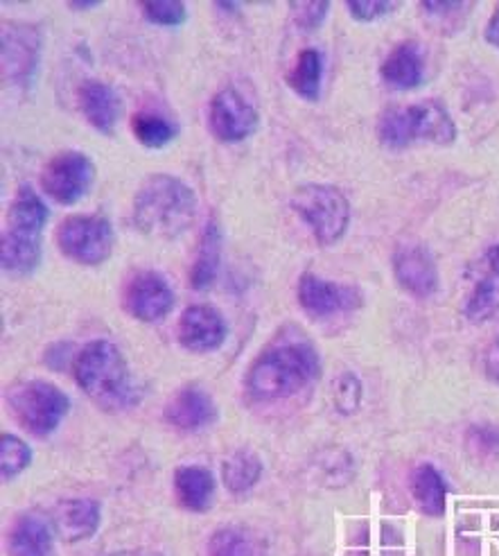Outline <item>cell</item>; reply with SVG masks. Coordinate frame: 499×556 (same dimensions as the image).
Wrapping results in <instances>:
<instances>
[{"label": "cell", "mask_w": 499, "mask_h": 556, "mask_svg": "<svg viewBox=\"0 0 499 556\" xmlns=\"http://www.w3.org/2000/svg\"><path fill=\"white\" fill-rule=\"evenodd\" d=\"M95 165L91 156L66 150L54 154L41 170V188L52 202L62 206L77 204L91 190Z\"/></svg>", "instance_id": "ba28073f"}, {"label": "cell", "mask_w": 499, "mask_h": 556, "mask_svg": "<svg viewBox=\"0 0 499 556\" xmlns=\"http://www.w3.org/2000/svg\"><path fill=\"white\" fill-rule=\"evenodd\" d=\"M499 313V244L488 247L473 271L468 296L463 301L465 319L482 324Z\"/></svg>", "instance_id": "9a60e30c"}, {"label": "cell", "mask_w": 499, "mask_h": 556, "mask_svg": "<svg viewBox=\"0 0 499 556\" xmlns=\"http://www.w3.org/2000/svg\"><path fill=\"white\" fill-rule=\"evenodd\" d=\"M323 81V54L317 48H305L298 52L296 64L287 75V85L296 96L308 102H317Z\"/></svg>", "instance_id": "484cf974"}, {"label": "cell", "mask_w": 499, "mask_h": 556, "mask_svg": "<svg viewBox=\"0 0 499 556\" xmlns=\"http://www.w3.org/2000/svg\"><path fill=\"white\" fill-rule=\"evenodd\" d=\"M227 319L213 305L195 303L179 317L177 340L185 351L213 353L227 340Z\"/></svg>", "instance_id": "4fadbf2b"}, {"label": "cell", "mask_w": 499, "mask_h": 556, "mask_svg": "<svg viewBox=\"0 0 499 556\" xmlns=\"http://www.w3.org/2000/svg\"><path fill=\"white\" fill-rule=\"evenodd\" d=\"M296 296L300 308L312 319H328L335 315L353 313L364 305V294L357 286L332 283L312 271H305L298 278Z\"/></svg>", "instance_id": "30bf717a"}, {"label": "cell", "mask_w": 499, "mask_h": 556, "mask_svg": "<svg viewBox=\"0 0 499 556\" xmlns=\"http://www.w3.org/2000/svg\"><path fill=\"white\" fill-rule=\"evenodd\" d=\"M321 371L317 349L308 340L283 338L269 344L246 371L248 394L273 401L298 394Z\"/></svg>", "instance_id": "6da1fadb"}, {"label": "cell", "mask_w": 499, "mask_h": 556, "mask_svg": "<svg viewBox=\"0 0 499 556\" xmlns=\"http://www.w3.org/2000/svg\"><path fill=\"white\" fill-rule=\"evenodd\" d=\"M346 8L355 21L371 23L389 16L394 10L400 8V3H389V0H353V3H346Z\"/></svg>", "instance_id": "e575fe53"}, {"label": "cell", "mask_w": 499, "mask_h": 556, "mask_svg": "<svg viewBox=\"0 0 499 556\" xmlns=\"http://www.w3.org/2000/svg\"><path fill=\"white\" fill-rule=\"evenodd\" d=\"M394 276L398 286L415 299H430L438 290V267L423 244H400L394 252Z\"/></svg>", "instance_id": "5bb4252c"}, {"label": "cell", "mask_w": 499, "mask_h": 556, "mask_svg": "<svg viewBox=\"0 0 499 556\" xmlns=\"http://www.w3.org/2000/svg\"><path fill=\"white\" fill-rule=\"evenodd\" d=\"M75 380L104 412H123L141 401V387L133 380L123 351L108 340H91L73 359Z\"/></svg>", "instance_id": "7a4b0ae2"}, {"label": "cell", "mask_w": 499, "mask_h": 556, "mask_svg": "<svg viewBox=\"0 0 499 556\" xmlns=\"http://www.w3.org/2000/svg\"><path fill=\"white\" fill-rule=\"evenodd\" d=\"M195 215L197 194L179 177L152 175L133 194L131 219L150 238H177L195 222Z\"/></svg>", "instance_id": "3957f363"}, {"label": "cell", "mask_w": 499, "mask_h": 556, "mask_svg": "<svg viewBox=\"0 0 499 556\" xmlns=\"http://www.w3.org/2000/svg\"><path fill=\"white\" fill-rule=\"evenodd\" d=\"M102 511L95 500L73 497L64 500L50 514L52 530L57 532L66 543L89 541L100 530Z\"/></svg>", "instance_id": "2e32d148"}, {"label": "cell", "mask_w": 499, "mask_h": 556, "mask_svg": "<svg viewBox=\"0 0 499 556\" xmlns=\"http://www.w3.org/2000/svg\"><path fill=\"white\" fill-rule=\"evenodd\" d=\"M30 462L33 451L21 437L10 432L0 437V470H3V480H14L16 476H21L30 466Z\"/></svg>", "instance_id": "f1b7e54d"}, {"label": "cell", "mask_w": 499, "mask_h": 556, "mask_svg": "<svg viewBox=\"0 0 499 556\" xmlns=\"http://www.w3.org/2000/svg\"><path fill=\"white\" fill-rule=\"evenodd\" d=\"M468 448L477 457H499V428L495 426H475L468 430Z\"/></svg>", "instance_id": "d6a6232c"}, {"label": "cell", "mask_w": 499, "mask_h": 556, "mask_svg": "<svg viewBox=\"0 0 499 556\" xmlns=\"http://www.w3.org/2000/svg\"><path fill=\"white\" fill-rule=\"evenodd\" d=\"M165 421L170 426L185 430V432H195L206 426H210L217 419V407L200 387H183L181 392L172 396V401L165 405Z\"/></svg>", "instance_id": "ac0fdd59"}, {"label": "cell", "mask_w": 499, "mask_h": 556, "mask_svg": "<svg viewBox=\"0 0 499 556\" xmlns=\"http://www.w3.org/2000/svg\"><path fill=\"white\" fill-rule=\"evenodd\" d=\"M48 215H50V211H48L46 202L35 192V188L21 186L8 208V222H10L8 229L41 236L46 222H48Z\"/></svg>", "instance_id": "d4e9b609"}, {"label": "cell", "mask_w": 499, "mask_h": 556, "mask_svg": "<svg viewBox=\"0 0 499 556\" xmlns=\"http://www.w3.org/2000/svg\"><path fill=\"white\" fill-rule=\"evenodd\" d=\"M175 493L179 505L188 511L210 509L215 495V478L204 466H179L175 470Z\"/></svg>", "instance_id": "44dd1931"}, {"label": "cell", "mask_w": 499, "mask_h": 556, "mask_svg": "<svg viewBox=\"0 0 499 556\" xmlns=\"http://www.w3.org/2000/svg\"><path fill=\"white\" fill-rule=\"evenodd\" d=\"M123 308L138 321L154 324L175 308V292L154 269H136L123 286Z\"/></svg>", "instance_id": "9c48e42d"}, {"label": "cell", "mask_w": 499, "mask_h": 556, "mask_svg": "<svg viewBox=\"0 0 499 556\" xmlns=\"http://www.w3.org/2000/svg\"><path fill=\"white\" fill-rule=\"evenodd\" d=\"M411 495L425 516L436 518L446 511L448 484L432 464H421L411 472Z\"/></svg>", "instance_id": "cb8c5ba5"}, {"label": "cell", "mask_w": 499, "mask_h": 556, "mask_svg": "<svg viewBox=\"0 0 499 556\" xmlns=\"http://www.w3.org/2000/svg\"><path fill=\"white\" fill-rule=\"evenodd\" d=\"M380 143L402 150L413 141L434 146H452L457 141V125L450 111L436 100H423L409 106L386 109L378 123Z\"/></svg>", "instance_id": "277c9868"}, {"label": "cell", "mask_w": 499, "mask_h": 556, "mask_svg": "<svg viewBox=\"0 0 499 556\" xmlns=\"http://www.w3.org/2000/svg\"><path fill=\"white\" fill-rule=\"evenodd\" d=\"M219 261H221V229L217 225V219H210L206 222L204 233L200 238L195 263L190 267V286L200 292L208 290L217 281Z\"/></svg>", "instance_id": "603a6c76"}, {"label": "cell", "mask_w": 499, "mask_h": 556, "mask_svg": "<svg viewBox=\"0 0 499 556\" xmlns=\"http://www.w3.org/2000/svg\"><path fill=\"white\" fill-rule=\"evenodd\" d=\"M208 556H256L254 543L235 527H221L208 541Z\"/></svg>", "instance_id": "f546056e"}, {"label": "cell", "mask_w": 499, "mask_h": 556, "mask_svg": "<svg viewBox=\"0 0 499 556\" xmlns=\"http://www.w3.org/2000/svg\"><path fill=\"white\" fill-rule=\"evenodd\" d=\"M484 371L492 382L499 384V340L490 342L484 351Z\"/></svg>", "instance_id": "d590c367"}, {"label": "cell", "mask_w": 499, "mask_h": 556, "mask_svg": "<svg viewBox=\"0 0 499 556\" xmlns=\"http://www.w3.org/2000/svg\"><path fill=\"white\" fill-rule=\"evenodd\" d=\"M380 75L394 89H415L425 79V54L415 41L396 46L380 66Z\"/></svg>", "instance_id": "d6986e66"}, {"label": "cell", "mask_w": 499, "mask_h": 556, "mask_svg": "<svg viewBox=\"0 0 499 556\" xmlns=\"http://www.w3.org/2000/svg\"><path fill=\"white\" fill-rule=\"evenodd\" d=\"M57 247L77 265L98 267L114 252L116 233L111 222L100 215H73L57 227Z\"/></svg>", "instance_id": "52a82bcc"}, {"label": "cell", "mask_w": 499, "mask_h": 556, "mask_svg": "<svg viewBox=\"0 0 499 556\" xmlns=\"http://www.w3.org/2000/svg\"><path fill=\"white\" fill-rule=\"evenodd\" d=\"M3 77L10 85L25 87L37 73L41 58V33L33 23H5L3 25Z\"/></svg>", "instance_id": "7c38bea8"}, {"label": "cell", "mask_w": 499, "mask_h": 556, "mask_svg": "<svg viewBox=\"0 0 499 556\" xmlns=\"http://www.w3.org/2000/svg\"><path fill=\"white\" fill-rule=\"evenodd\" d=\"M77 102L87 123L100 134H114L120 114H123V100L114 87L106 81L87 79L77 91Z\"/></svg>", "instance_id": "e0dca14e"}, {"label": "cell", "mask_w": 499, "mask_h": 556, "mask_svg": "<svg viewBox=\"0 0 499 556\" xmlns=\"http://www.w3.org/2000/svg\"><path fill=\"white\" fill-rule=\"evenodd\" d=\"M68 8L75 10V12H87V10L100 8V3H98V0H81V3H71Z\"/></svg>", "instance_id": "f35d334b"}, {"label": "cell", "mask_w": 499, "mask_h": 556, "mask_svg": "<svg viewBox=\"0 0 499 556\" xmlns=\"http://www.w3.org/2000/svg\"><path fill=\"white\" fill-rule=\"evenodd\" d=\"M10 556H54L50 525L37 516H23L8 536Z\"/></svg>", "instance_id": "7402d4cb"}, {"label": "cell", "mask_w": 499, "mask_h": 556, "mask_svg": "<svg viewBox=\"0 0 499 556\" xmlns=\"http://www.w3.org/2000/svg\"><path fill=\"white\" fill-rule=\"evenodd\" d=\"M263 476V462L252 451H238L221 464V478L231 493L252 491Z\"/></svg>", "instance_id": "4316f807"}, {"label": "cell", "mask_w": 499, "mask_h": 556, "mask_svg": "<svg viewBox=\"0 0 499 556\" xmlns=\"http://www.w3.org/2000/svg\"><path fill=\"white\" fill-rule=\"evenodd\" d=\"M8 403L18 426L37 437L60 428L71 409V399L57 384L46 380H25L8 392Z\"/></svg>", "instance_id": "8992f818"}, {"label": "cell", "mask_w": 499, "mask_h": 556, "mask_svg": "<svg viewBox=\"0 0 499 556\" xmlns=\"http://www.w3.org/2000/svg\"><path fill=\"white\" fill-rule=\"evenodd\" d=\"M111 556H163V554L154 552V549H123V552H116Z\"/></svg>", "instance_id": "74e56055"}, {"label": "cell", "mask_w": 499, "mask_h": 556, "mask_svg": "<svg viewBox=\"0 0 499 556\" xmlns=\"http://www.w3.org/2000/svg\"><path fill=\"white\" fill-rule=\"evenodd\" d=\"M292 211L308 225L315 240L323 247L337 244L350 225V202L335 186H300L292 194Z\"/></svg>", "instance_id": "5b68a950"}, {"label": "cell", "mask_w": 499, "mask_h": 556, "mask_svg": "<svg viewBox=\"0 0 499 556\" xmlns=\"http://www.w3.org/2000/svg\"><path fill=\"white\" fill-rule=\"evenodd\" d=\"M141 10L150 23L163 27H177L188 18V8L181 0H152V3H143Z\"/></svg>", "instance_id": "4dcf8cb0"}, {"label": "cell", "mask_w": 499, "mask_h": 556, "mask_svg": "<svg viewBox=\"0 0 499 556\" xmlns=\"http://www.w3.org/2000/svg\"><path fill=\"white\" fill-rule=\"evenodd\" d=\"M292 10V21L296 27L305 33H312L325 21L330 3H323V0H312V3H290Z\"/></svg>", "instance_id": "836d02e7"}, {"label": "cell", "mask_w": 499, "mask_h": 556, "mask_svg": "<svg viewBox=\"0 0 499 556\" xmlns=\"http://www.w3.org/2000/svg\"><path fill=\"white\" fill-rule=\"evenodd\" d=\"M0 263L12 276L33 274L41 263V236L5 229L0 240Z\"/></svg>", "instance_id": "ffe728a7"}, {"label": "cell", "mask_w": 499, "mask_h": 556, "mask_svg": "<svg viewBox=\"0 0 499 556\" xmlns=\"http://www.w3.org/2000/svg\"><path fill=\"white\" fill-rule=\"evenodd\" d=\"M332 396H335V407L342 414H353L362 403V382L355 374H342L332 384Z\"/></svg>", "instance_id": "1f68e13d"}, {"label": "cell", "mask_w": 499, "mask_h": 556, "mask_svg": "<svg viewBox=\"0 0 499 556\" xmlns=\"http://www.w3.org/2000/svg\"><path fill=\"white\" fill-rule=\"evenodd\" d=\"M484 37H486V41H488L492 48H499V5H497V10L492 12L490 21L486 23Z\"/></svg>", "instance_id": "8d00e7d4"}, {"label": "cell", "mask_w": 499, "mask_h": 556, "mask_svg": "<svg viewBox=\"0 0 499 556\" xmlns=\"http://www.w3.org/2000/svg\"><path fill=\"white\" fill-rule=\"evenodd\" d=\"M131 131L136 136V141L143 148L161 150L175 141L179 134V127L172 121L163 118L158 114H148V111H141V114H136L131 118Z\"/></svg>", "instance_id": "83f0119b"}, {"label": "cell", "mask_w": 499, "mask_h": 556, "mask_svg": "<svg viewBox=\"0 0 499 556\" xmlns=\"http://www.w3.org/2000/svg\"><path fill=\"white\" fill-rule=\"evenodd\" d=\"M208 125L221 143H242L256 134L260 116L252 102L229 87L213 96L208 106Z\"/></svg>", "instance_id": "8fae6325"}]
</instances>
